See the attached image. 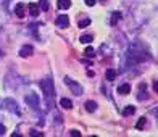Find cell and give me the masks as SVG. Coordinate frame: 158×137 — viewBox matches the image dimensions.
<instances>
[{
    "instance_id": "1",
    "label": "cell",
    "mask_w": 158,
    "mask_h": 137,
    "mask_svg": "<svg viewBox=\"0 0 158 137\" xmlns=\"http://www.w3.org/2000/svg\"><path fill=\"white\" fill-rule=\"evenodd\" d=\"M24 102L28 103L31 108H37L39 106V97H37V94H28L26 95V99H24Z\"/></svg>"
},
{
    "instance_id": "2",
    "label": "cell",
    "mask_w": 158,
    "mask_h": 137,
    "mask_svg": "<svg viewBox=\"0 0 158 137\" xmlns=\"http://www.w3.org/2000/svg\"><path fill=\"white\" fill-rule=\"evenodd\" d=\"M40 87H42V90L45 92V95H53V84L50 79H45V81L40 82Z\"/></svg>"
},
{
    "instance_id": "3",
    "label": "cell",
    "mask_w": 158,
    "mask_h": 137,
    "mask_svg": "<svg viewBox=\"0 0 158 137\" xmlns=\"http://www.w3.org/2000/svg\"><path fill=\"white\" fill-rule=\"evenodd\" d=\"M65 82H66V84L70 86V87H71V90H73L76 95H81V94H82V87H81L79 84H74V82L71 81L70 77H65Z\"/></svg>"
},
{
    "instance_id": "4",
    "label": "cell",
    "mask_w": 158,
    "mask_h": 137,
    "mask_svg": "<svg viewBox=\"0 0 158 137\" xmlns=\"http://www.w3.org/2000/svg\"><path fill=\"white\" fill-rule=\"evenodd\" d=\"M55 23H56L58 28H68V26H70V18H68L66 15H61V16L56 18Z\"/></svg>"
},
{
    "instance_id": "5",
    "label": "cell",
    "mask_w": 158,
    "mask_h": 137,
    "mask_svg": "<svg viewBox=\"0 0 158 137\" xmlns=\"http://www.w3.org/2000/svg\"><path fill=\"white\" fill-rule=\"evenodd\" d=\"M32 53H34V49H32V45H24L21 47V50H19V56H31Z\"/></svg>"
},
{
    "instance_id": "6",
    "label": "cell",
    "mask_w": 158,
    "mask_h": 137,
    "mask_svg": "<svg viewBox=\"0 0 158 137\" xmlns=\"http://www.w3.org/2000/svg\"><path fill=\"white\" fill-rule=\"evenodd\" d=\"M86 111L89 113H94L95 110H97V102H94V100H89V102H86Z\"/></svg>"
},
{
    "instance_id": "7",
    "label": "cell",
    "mask_w": 158,
    "mask_h": 137,
    "mask_svg": "<svg viewBox=\"0 0 158 137\" xmlns=\"http://www.w3.org/2000/svg\"><path fill=\"white\" fill-rule=\"evenodd\" d=\"M39 3H29V13H31V16H39Z\"/></svg>"
},
{
    "instance_id": "8",
    "label": "cell",
    "mask_w": 158,
    "mask_h": 137,
    "mask_svg": "<svg viewBox=\"0 0 158 137\" xmlns=\"http://www.w3.org/2000/svg\"><path fill=\"white\" fill-rule=\"evenodd\" d=\"M15 13H16L18 18H24V5L18 3L16 7H15Z\"/></svg>"
},
{
    "instance_id": "9",
    "label": "cell",
    "mask_w": 158,
    "mask_h": 137,
    "mask_svg": "<svg viewBox=\"0 0 158 137\" xmlns=\"http://www.w3.org/2000/svg\"><path fill=\"white\" fill-rule=\"evenodd\" d=\"M131 92V86L129 84H121L120 87H118V94L121 95H127Z\"/></svg>"
},
{
    "instance_id": "10",
    "label": "cell",
    "mask_w": 158,
    "mask_h": 137,
    "mask_svg": "<svg viewBox=\"0 0 158 137\" xmlns=\"http://www.w3.org/2000/svg\"><path fill=\"white\" fill-rule=\"evenodd\" d=\"M71 7V0H58V8L60 10H68Z\"/></svg>"
},
{
    "instance_id": "11",
    "label": "cell",
    "mask_w": 158,
    "mask_h": 137,
    "mask_svg": "<svg viewBox=\"0 0 158 137\" xmlns=\"http://www.w3.org/2000/svg\"><path fill=\"white\" fill-rule=\"evenodd\" d=\"M60 105L63 106L65 110H71V108H73V102H71L70 99H61L60 100Z\"/></svg>"
},
{
    "instance_id": "12",
    "label": "cell",
    "mask_w": 158,
    "mask_h": 137,
    "mask_svg": "<svg viewBox=\"0 0 158 137\" xmlns=\"http://www.w3.org/2000/svg\"><path fill=\"white\" fill-rule=\"evenodd\" d=\"M105 77H106V81H115L116 79V71L115 70H106V73H105Z\"/></svg>"
},
{
    "instance_id": "13",
    "label": "cell",
    "mask_w": 158,
    "mask_h": 137,
    "mask_svg": "<svg viewBox=\"0 0 158 137\" xmlns=\"http://www.w3.org/2000/svg\"><path fill=\"white\" fill-rule=\"evenodd\" d=\"M134 113H136V108H134V106H126V108L123 110V115L124 116H131V115H134Z\"/></svg>"
},
{
    "instance_id": "14",
    "label": "cell",
    "mask_w": 158,
    "mask_h": 137,
    "mask_svg": "<svg viewBox=\"0 0 158 137\" xmlns=\"http://www.w3.org/2000/svg\"><path fill=\"white\" fill-rule=\"evenodd\" d=\"M39 8L44 11H49V2L47 0H39Z\"/></svg>"
},
{
    "instance_id": "15",
    "label": "cell",
    "mask_w": 158,
    "mask_h": 137,
    "mask_svg": "<svg viewBox=\"0 0 158 137\" xmlns=\"http://www.w3.org/2000/svg\"><path fill=\"white\" fill-rule=\"evenodd\" d=\"M79 40H81L82 44H90L92 42V35L84 34V35H81V37H79Z\"/></svg>"
},
{
    "instance_id": "16",
    "label": "cell",
    "mask_w": 158,
    "mask_h": 137,
    "mask_svg": "<svg viewBox=\"0 0 158 137\" xmlns=\"http://www.w3.org/2000/svg\"><path fill=\"white\" fill-rule=\"evenodd\" d=\"M120 16H121L120 11H115V13L111 15V19H110V23H111V24H116V23H118V19H120Z\"/></svg>"
},
{
    "instance_id": "17",
    "label": "cell",
    "mask_w": 158,
    "mask_h": 137,
    "mask_svg": "<svg viewBox=\"0 0 158 137\" xmlns=\"http://www.w3.org/2000/svg\"><path fill=\"white\" fill-rule=\"evenodd\" d=\"M145 123H147V121H145V118H141V120L137 121L136 127H137V129H144V127H145Z\"/></svg>"
},
{
    "instance_id": "18",
    "label": "cell",
    "mask_w": 158,
    "mask_h": 137,
    "mask_svg": "<svg viewBox=\"0 0 158 137\" xmlns=\"http://www.w3.org/2000/svg\"><path fill=\"white\" fill-rule=\"evenodd\" d=\"M89 24H90V19H89V18H86V19H81V21H79V28H87Z\"/></svg>"
},
{
    "instance_id": "19",
    "label": "cell",
    "mask_w": 158,
    "mask_h": 137,
    "mask_svg": "<svg viewBox=\"0 0 158 137\" xmlns=\"http://www.w3.org/2000/svg\"><path fill=\"white\" fill-rule=\"evenodd\" d=\"M84 53H86L87 56H94V49H92V47L89 45L87 49H86V52H84Z\"/></svg>"
},
{
    "instance_id": "20",
    "label": "cell",
    "mask_w": 158,
    "mask_h": 137,
    "mask_svg": "<svg viewBox=\"0 0 158 137\" xmlns=\"http://www.w3.org/2000/svg\"><path fill=\"white\" fill-rule=\"evenodd\" d=\"M70 136L71 137H79V136H81V132H79L77 129H71L70 131Z\"/></svg>"
},
{
    "instance_id": "21",
    "label": "cell",
    "mask_w": 158,
    "mask_h": 137,
    "mask_svg": "<svg viewBox=\"0 0 158 137\" xmlns=\"http://www.w3.org/2000/svg\"><path fill=\"white\" fill-rule=\"evenodd\" d=\"M29 136H32V137H34V136H42V134H40V132H37L35 129H31V131H29Z\"/></svg>"
},
{
    "instance_id": "22",
    "label": "cell",
    "mask_w": 158,
    "mask_h": 137,
    "mask_svg": "<svg viewBox=\"0 0 158 137\" xmlns=\"http://www.w3.org/2000/svg\"><path fill=\"white\" fill-rule=\"evenodd\" d=\"M84 2H86L87 7H94V5H95V0H84Z\"/></svg>"
},
{
    "instance_id": "23",
    "label": "cell",
    "mask_w": 158,
    "mask_h": 137,
    "mask_svg": "<svg viewBox=\"0 0 158 137\" xmlns=\"http://www.w3.org/2000/svg\"><path fill=\"white\" fill-rule=\"evenodd\" d=\"M5 132H7V129H5V126H3V124H0V136H3Z\"/></svg>"
},
{
    "instance_id": "24",
    "label": "cell",
    "mask_w": 158,
    "mask_h": 137,
    "mask_svg": "<svg viewBox=\"0 0 158 137\" xmlns=\"http://www.w3.org/2000/svg\"><path fill=\"white\" fill-rule=\"evenodd\" d=\"M153 90L158 94V81H155V82H153Z\"/></svg>"
},
{
    "instance_id": "25",
    "label": "cell",
    "mask_w": 158,
    "mask_h": 137,
    "mask_svg": "<svg viewBox=\"0 0 158 137\" xmlns=\"http://www.w3.org/2000/svg\"><path fill=\"white\" fill-rule=\"evenodd\" d=\"M100 2H106V0H100Z\"/></svg>"
}]
</instances>
